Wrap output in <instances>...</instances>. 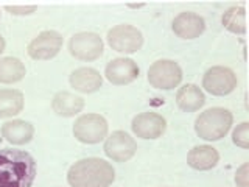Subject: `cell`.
I'll list each match as a JSON object with an SVG mask.
<instances>
[{"label": "cell", "mask_w": 249, "mask_h": 187, "mask_svg": "<svg viewBox=\"0 0 249 187\" xmlns=\"http://www.w3.org/2000/svg\"><path fill=\"white\" fill-rule=\"evenodd\" d=\"M148 83L159 91H171L182 81V69L173 59H158L148 69Z\"/></svg>", "instance_id": "cell-5"}, {"label": "cell", "mask_w": 249, "mask_h": 187, "mask_svg": "<svg viewBox=\"0 0 249 187\" xmlns=\"http://www.w3.org/2000/svg\"><path fill=\"white\" fill-rule=\"evenodd\" d=\"M126 6L131 8V10H140V8L145 6V3H128Z\"/></svg>", "instance_id": "cell-25"}, {"label": "cell", "mask_w": 249, "mask_h": 187, "mask_svg": "<svg viewBox=\"0 0 249 187\" xmlns=\"http://www.w3.org/2000/svg\"><path fill=\"white\" fill-rule=\"evenodd\" d=\"M105 52V42L98 33L81 31L75 33L69 41V53L78 61L92 62L97 61Z\"/></svg>", "instance_id": "cell-7"}, {"label": "cell", "mask_w": 249, "mask_h": 187, "mask_svg": "<svg viewBox=\"0 0 249 187\" xmlns=\"http://www.w3.org/2000/svg\"><path fill=\"white\" fill-rule=\"evenodd\" d=\"M232 142L243 150L249 148V122H241L238 123L232 131Z\"/></svg>", "instance_id": "cell-22"}, {"label": "cell", "mask_w": 249, "mask_h": 187, "mask_svg": "<svg viewBox=\"0 0 249 187\" xmlns=\"http://www.w3.org/2000/svg\"><path fill=\"white\" fill-rule=\"evenodd\" d=\"M238 78L232 69L226 66H213L206 70L202 75V88L210 95L224 97L235 91Z\"/></svg>", "instance_id": "cell-8"}, {"label": "cell", "mask_w": 249, "mask_h": 187, "mask_svg": "<svg viewBox=\"0 0 249 187\" xmlns=\"http://www.w3.org/2000/svg\"><path fill=\"white\" fill-rule=\"evenodd\" d=\"M27 75L25 64L16 56L0 58V83L2 84H14L23 80Z\"/></svg>", "instance_id": "cell-20"}, {"label": "cell", "mask_w": 249, "mask_h": 187, "mask_svg": "<svg viewBox=\"0 0 249 187\" xmlns=\"http://www.w3.org/2000/svg\"><path fill=\"white\" fill-rule=\"evenodd\" d=\"M176 105L184 112H196L206 105V95L198 84H184L176 92Z\"/></svg>", "instance_id": "cell-18"}, {"label": "cell", "mask_w": 249, "mask_h": 187, "mask_svg": "<svg viewBox=\"0 0 249 187\" xmlns=\"http://www.w3.org/2000/svg\"><path fill=\"white\" fill-rule=\"evenodd\" d=\"M223 27L233 35H246V8L245 5L231 6L221 16Z\"/></svg>", "instance_id": "cell-21"}, {"label": "cell", "mask_w": 249, "mask_h": 187, "mask_svg": "<svg viewBox=\"0 0 249 187\" xmlns=\"http://www.w3.org/2000/svg\"><path fill=\"white\" fill-rule=\"evenodd\" d=\"M2 137L11 145H25L31 142L35 137V127L27 120L22 119H14L8 120L2 125L0 128Z\"/></svg>", "instance_id": "cell-15"}, {"label": "cell", "mask_w": 249, "mask_h": 187, "mask_svg": "<svg viewBox=\"0 0 249 187\" xmlns=\"http://www.w3.org/2000/svg\"><path fill=\"white\" fill-rule=\"evenodd\" d=\"M84 98L69 91H59L52 100L53 112L59 117H75L84 109Z\"/></svg>", "instance_id": "cell-17"}, {"label": "cell", "mask_w": 249, "mask_h": 187, "mask_svg": "<svg viewBox=\"0 0 249 187\" xmlns=\"http://www.w3.org/2000/svg\"><path fill=\"white\" fill-rule=\"evenodd\" d=\"M220 162V153L212 145H196L187 153V164L198 171H207Z\"/></svg>", "instance_id": "cell-16"}, {"label": "cell", "mask_w": 249, "mask_h": 187, "mask_svg": "<svg viewBox=\"0 0 249 187\" xmlns=\"http://www.w3.org/2000/svg\"><path fill=\"white\" fill-rule=\"evenodd\" d=\"M70 86L81 94H93L103 88V75L93 67H78L69 75Z\"/></svg>", "instance_id": "cell-14"}, {"label": "cell", "mask_w": 249, "mask_h": 187, "mask_svg": "<svg viewBox=\"0 0 249 187\" xmlns=\"http://www.w3.org/2000/svg\"><path fill=\"white\" fill-rule=\"evenodd\" d=\"M171 30L173 33L181 37L192 41V39L199 37L206 31V20L202 16L193 11H184L179 13L171 22Z\"/></svg>", "instance_id": "cell-13"}, {"label": "cell", "mask_w": 249, "mask_h": 187, "mask_svg": "<svg viewBox=\"0 0 249 187\" xmlns=\"http://www.w3.org/2000/svg\"><path fill=\"white\" fill-rule=\"evenodd\" d=\"M233 125V115L229 109L221 106L209 108L202 111L195 120V132L199 139L216 142L228 136Z\"/></svg>", "instance_id": "cell-3"}, {"label": "cell", "mask_w": 249, "mask_h": 187, "mask_svg": "<svg viewBox=\"0 0 249 187\" xmlns=\"http://www.w3.org/2000/svg\"><path fill=\"white\" fill-rule=\"evenodd\" d=\"M103 151L114 162H126L137 153V142L129 132L117 130L105 139Z\"/></svg>", "instance_id": "cell-10"}, {"label": "cell", "mask_w": 249, "mask_h": 187, "mask_svg": "<svg viewBox=\"0 0 249 187\" xmlns=\"http://www.w3.org/2000/svg\"><path fill=\"white\" fill-rule=\"evenodd\" d=\"M72 132L78 142L95 145V144L103 142L107 137L109 125H107V120L101 114L88 112V114L80 115L75 120Z\"/></svg>", "instance_id": "cell-4"}, {"label": "cell", "mask_w": 249, "mask_h": 187, "mask_svg": "<svg viewBox=\"0 0 249 187\" xmlns=\"http://www.w3.org/2000/svg\"><path fill=\"white\" fill-rule=\"evenodd\" d=\"M5 47H6V42H5V37L0 35V55L5 52Z\"/></svg>", "instance_id": "cell-26"}, {"label": "cell", "mask_w": 249, "mask_h": 187, "mask_svg": "<svg viewBox=\"0 0 249 187\" xmlns=\"http://www.w3.org/2000/svg\"><path fill=\"white\" fill-rule=\"evenodd\" d=\"M237 187H249V162H243L235 171Z\"/></svg>", "instance_id": "cell-24"}, {"label": "cell", "mask_w": 249, "mask_h": 187, "mask_svg": "<svg viewBox=\"0 0 249 187\" xmlns=\"http://www.w3.org/2000/svg\"><path fill=\"white\" fill-rule=\"evenodd\" d=\"M131 130L140 139L154 140L165 134L167 120H165V117H162L160 114L153 112V111L140 112L132 119Z\"/></svg>", "instance_id": "cell-11"}, {"label": "cell", "mask_w": 249, "mask_h": 187, "mask_svg": "<svg viewBox=\"0 0 249 187\" xmlns=\"http://www.w3.org/2000/svg\"><path fill=\"white\" fill-rule=\"evenodd\" d=\"M25 97L19 89H0V119H10L22 112Z\"/></svg>", "instance_id": "cell-19"}, {"label": "cell", "mask_w": 249, "mask_h": 187, "mask_svg": "<svg viewBox=\"0 0 249 187\" xmlns=\"http://www.w3.org/2000/svg\"><path fill=\"white\" fill-rule=\"evenodd\" d=\"M106 41L114 52L131 55L142 49L143 35L131 23H120V25H115L107 31Z\"/></svg>", "instance_id": "cell-6"}, {"label": "cell", "mask_w": 249, "mask_h": 187, "mask_svg": "<svg viewBox=\"0 0 249 187\" xmlns=\"http://www.w3.org/2000/svg\"><path fill=\"white\" fill-rule=\"evenodd\" d=\"M62 44H64V39L59 31L45 30L31 39L27 47V53L35 61H49L61 52Z\"/></svg>", "instance_id": "cell-9"}, {"label": "cell", "mask_w": 249, "mask_h": 187, "mask_svg": "<svg viewBox=\"0 0 249 187\" xmlns=\"http://www.w3.org/2000/svg\"><path fill=\"white\" fill-rule=\"evenodd\" d=\"M36 175V161L28 151L0 148V187H31Z\"/></svg>", "instance_id": "cell-1"}, {"label": "cell", "mask_w": 249, "mask_h": 187, "mask_svg": "<svg viewBox=\"0 0 249 187\" xmlns=\"http://www.w3.org/2000/svg\"><path fill=\"white\" fill-rule=\"evenodd\" d=\"M115 181V168L101 158L76 161L67 171L70 187H111Z\"/></svg>", "instance_id": "cell-2"}, {"label": "cell", "mask_w": 249, "mask_h": 187, "mask_svg": "<svg viewBox=\"0 0 249 187\" xmlns=\"http://www.w3.org/2000/svg\"><path fill=\"white\" fill-rule=\"evenodd\" d=\"M140 76L137 62L131 58H114L105 67V78L114 86H126Z\"/></svg>", "instance_id": "cell-12"}, {"label": "cell", "mask_w": 249, "mask_h": 187, "mask_svg": "<svg viewBox=\"0 0 249 187\" xmlns=\"http://www.w3.org/2000/svg\"><path fill=\"white\" fill-rule=\"evenodd\" d=\"M0 19H2V10H0Z\"/></svg>", "instance_id": "cell-27"}, {"label": "cell", "mask_w": 249, "mask_h": 187, "mask_svg": "<svg viewBox=\"0 0 249 187\" xmlns=\"http://www.w3.org/2000/svg\"><path fill=\"white\" fill-rule=\"evenodd\" d=\"M3 10L13 16H30L37 10V6L36 5H6Z\"/></svg>", "instance_id": "cell-23"}]
</instances>
